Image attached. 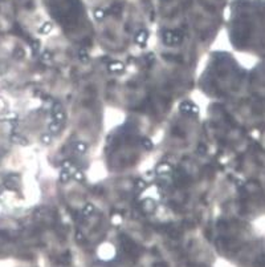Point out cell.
Returning a JSON list of instances; mask_svg holds the SVG:
<instances>
[{"label": "cell", "mask_w": 265, "mask_h": 267, "mask_svg": "<svg viewBox=\"0 0 265 267\" xmlns=\"http://www.w3.org/2000/svg\"><path fill=\"white\" fill-rule=\"evenodd\" d=\"M108 68L112 73H121V72H123V69H125V65H123L121 61H112Z\"/></svg>", "instance_id": "obj_1"}, {"label": "cell", "mask_w": 265, "mask_h": 267, "mask_svg": "<svg viewBox=\"0 0 265 267\" xmlns=\"http://www.w3.org/2000/svg\"><path fill=\"white\" fill-rule=\"evenodd\" d=\"M180 110L184 113H191V114L198 113V108H195V105L191 104V102H183V104H180Z\"/></svg>", "instance_id": "obj_2"}, {"label": "cell", "mask_w": 265, "mask_h": 267, "mask_svg": "<svg viewBox=\"0 0 265 267\" xmlns=\"http://www.w3.org/2000/svg\"><path fill=\"white\" fill-rule=\"evenodd\" d=\"M157 173L159 176H169L171 173V165H169V163H161L157 167Z\"/></svg>", "instance_id": "obj_3"}, {"label": "cell", "mask_w": 265, "mask_h": 267, "mask_svg": "<svg viewBox=\"0 0 265 267\" xmlns=\"http://www.w3.org/2000/svg\"><path fill=\"white\" fill-rule=\"evenodd\" d=\"M61 125H63L61 122H57V121H55V120H53L52 122L48 124V132H49L51 134H56V133L60 132Z\"/></svg>", "instance_id": "obj_4"}, {"label": "cell", "mask_w": 265, "mask_h": 267, "mask_svg": "<svg viewBox=\"0 0 265 267\" xmlns=\"http://www.w3.org/2000/svg\"><path fill=\"white\" fill-rule=\"evenodd\" d=\"M73 149H74V152H76L77 154H84V153H86L88 146H86L85 142L78 141V142H76V144H73Z\"/></svg>", "instance_id": "obj_5"}, {"label": "cell", "mask_w": 265, "mask_h": 267, "mask_svg": "<svg viewBox=\"0 0 265 267\" xmlns=\"http://www.w3.org/2000/svg\"><path fill=\"white\" fill-rule=\"evenodd\" d=\"M147 32L146 31H141V32L135 36V43L139 44V45H143V44L147 43Z\"/></svg>", "instance_id": "obj_6"}, {"label": "cell", "mask_w": 265, "mask_h": 267, "mask_svg": "<svg viewBox=\"0 0 265 267\" xmlns=\"http://www.w3.org/2000/svg\"><path fill=\"white\" fill-rule=\"evenodd\" d=\"M163 43L167 44V45H174V44H175V41H174V32L167 31V32L163 33Z\"/></svg>", "instance_id": "obj_7"}, {"label": "cell", "mask_w": 265, "mask_h": 267, "mask_svg": "<svg viewBox=\"0 0 265 267\" xmlns=\"http://www.w3.org/2000/svg\"><path fill=\"white\" fill-rule=\"evenodd\" d=\"M52 116H53V120L57 121V122L63 124L65 121V112H64V109L57 110V112H52Z\"/></svg>", "instance_id": "obj_8"}, {"label": "cell", "mask_w": 265, "mask_h": 267, "mask_svg": "<svg viewBox=\"0 0 265 267\" xmlns=\"http://www.w3.org/2000/svg\"><path fill=\"white\" fill-rule=\"evenodd\" d=\"M70 177H72V174H70L69 172L63 170V172H61V174L59 176V180L63 182V184H65V182H68V181L70 180Z\"/></svg>", "instance_id": "obj_9"}, {"label": "cell", "mask_w": 265, "mask_h": 267, "mask_svg": "<svg viewBox=\"0 0 265 267\" xmlns=\"http://www.w3.org/2000/svg\"><path fill=\"white\" fill-rule=\"evenodd\" d=\"M72 177H73L77 182H82L84 180H85V174H84V172H81V170H76V172L73 173Z\"/></svg>", "instance_id": "obj_10"}, {"label": "cell", "mask_w": 265, "mask_h": 267, "mask_svg": "<svg viewBox=\"0 0 265 267\" xmlns=\"http://www.w3.org/2000/svg\"><path fill=\"white\" fill-rule=\"evenodd\" d=\"M93 211H94V206H93L92 203H88L86 206H84V209H82V214L84 215H90Z\"/></svg>", "instance_id": "obj_11"}, {"label": "cell", "mask_w": 265, "mask_h": 267, "mask_svg": "<svg viewBox=\"0 0 265 267\" xmlns=\"http://www.w3.org/2000/svg\"><path fill=\"white\" fill-rule=\"evenodd\" d=\"M41 141H43V144H51V142L53 141V134H51L49 132L44 133V134L41 136Z\"/></svg>", "instance_id": "obj_12"}, {"label": "cell", "mask_w": 265, "mask_h": 267, "mask_svg": "<svg viewBox=\"0 0 265 267\" xmlns=\"http://www.w3.org/2000/svg\"><path fill=\"white\" fill-rule=\"evenodd\" d=\"M78 57H80V60H81L82 63H86L88 59H89V56H88V53H86L85 49H81L78 52Z\"/></svg>", "instance_id": "obj_13"}, {"label": "cell", "mask_w": 265, "mask_h": 267, "mask_svg": "<svg viewBox=\"0 0 265 267\" xmlns=\"http://www.w3.org/2000/svg\"><path fill=\"white\" fill-rule=\"evenodd\" d=\"M142 144H143V146H145L146 149H151L153 148V144H151V141H150L149 138H145L142 141Z\"/></svg>", "instance_id": "obj_14"}, {"label": "cell", "mask_w": 265, "mask_h": 267, "mask_svg": "<svg viewBox=\"0 0 265 267\" xmlns=\"http://www.w3.org/2000/svg\"><path fill=\"white\" fill-rule=\"evenodd\" d=\"M43 59H44V61H51L52 60V55H51V52H45L43 55Z\"/></svg>", "instance_id": "obj_15"}, {"label": "cell", "mask_w": 265, "mask_h": 267, "mask_svg": "<svg viewBox=\"0 0 265 267\" xmlns=\"http://www.w3.org/2000/svg\"><path fill=\"white\" fill-rule=\"evenodd\" d=\"M104 16H105V13H104V11H96V17L97 19H104Z\"/></svg>", "instance_id": "obj_16"}, {"label": "cell", "mask_w": 265, "mask_h": 267, "mask_svg": "<svg viewBox=\"0 0 265 267\" xmlns=\"http://www.w3.org/2000/svg\"><path fill=\"white\" fill-rule=\"evenodd\" d=\"M137 188H138V189H143L145 188V181H142V180L137 181Z\"/></svg>", "instance_id": "obj_17"}, {"label": "cell", "mask_w": 265, "mask_h": 267, "mask_svg": "<svg viewBox=\"0 0 265 267\" xmlns=\"http://www.w3.org/2000/svg\"><path fill=\"white\" fill-rule=\"evenodd\" d=\"M44 27H45V28L41 29V32H45V33H47V32H51V29H52V24H45Z\"/></svg>", "instance_id": "obj_18"}]
</instances>
